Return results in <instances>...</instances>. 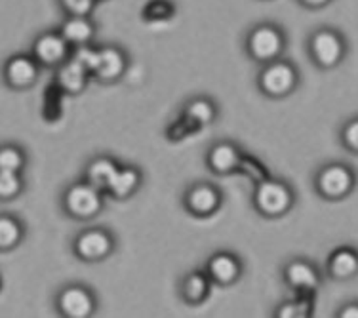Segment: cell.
Segmentation results:
<instances>
[{"mask_svg": "<svg viewBox=\"0 0 358 318\" xmlns=\"http://www.w3.org/2000/svg\"><path fill=\"white\" fill-rule=\"evenodd\" d=\"M284 48V36L275 25H257L248 36V50L255 59H275Z\"/></svg>", "mask_w": 358, "mask_h": 318, "instance_id": "cell-1", "label": "cell"}, {"mask_svg": "<svg viewBox=\"0 0 358 318\" xmlns=\"http://www.w3.org/2000/svg\"><path fill=\"white\" fill-rule=\"evenodd\" d=\"M310 52L320 65L330 67V65H336L343 54V42L336 31L320 29L310 38Z\"/></svg>", "mask_w": 358, "mask_h": 318, "instance_id": "cell-2", "label": "cell"}, {"mask_svg": "<svg viewBox=\"0 0 358 318\" xmlns=\"http://www.w3.org/2000/svg\"><path fill=\"white\" fill-rule=\"evenodd\" d=\"M255 201H257V206L262 208L265 214L276 215L282 214L284 210L289 206L292 196H289V191L284 187L282 183L267 181L259 187Z\"/></svg>", "mask_w": 358, "mask_h": 318, "instance_id": "cell-3", "label": "cell"}, {"mask_svg": "<svg viewBox=\"0 0 358 318\" xmlns=\"http://www.w3.org/2000/svg\"><path fill=\"white\" fill-rule=\"evenodd\" d=\"M296 82V73L289 67L288 63H273L268 65L262 76V86L265 92L273 96H282L294 86Z\"/></svg>", "mask_w": 358, "mask_h": 318, "instance_id": "cell-4", "label": "cell"}, {"mask_svg": "<svg viewBox=\"0 0 358 318\" xmlns=\"http://www.w3.org/2000/svg\"><path fill=\"white\" fill-rule=\"evenodd\" d=\"M69 42L62 33H46L35 42V56L46 65H55L65 59Z\"/></svg>", "mask_w": 358, "mask_h": 318, "instance_id": "cell-5", "label": "cell"}, {"mask_svg": "<svg viewBox=\"0 0 358 318\" xmlns=\"http://www.w3.org/2000/svg\"><path fill=\"white\" fill-rule=\"evenodd\" d=\"M99 194L96 193V189L90 185H76L67 194V208L75 215L80 217H88L94 215L99 210Z\"/></svg>", "mask_w": 358, "mask_h": 318, "instance_id": "cell-6", "label": "cell"}, {"mask_svg": "<svg viewBox=\"0 0 358 318\" xmlns=\"http://www.w3.org/2000/svg\"><path fill=\"white\" fill-rule=\"evenodd\" d=\"M318 185L328 196H341L351 187V173L343 166H330L320 173Z\"/></svg>", "mask_w": 358, "mask_h": 318, "instance_id": "cell-7", "label": "cell"}, {"mask_svg": "<svg viewBox=\"0 0 358 318\" xmlns=\"http://www.w3.org/2000/svg\"><path fill=\"white\" fill-rule=\"evenodd\" d=\"M62 35L69 44L84 46L94 36V25L88 20V15H69L62 25Z\"/></svg>", "mask_w": 358, "mask_h": 318, "instance_id": "cell-8", "label": "cell"}, {"mask_svg": "<svg viewBox=\"0 0 358 318\" xmlns=\"http://www.w3.org/2000/svg\"><path fill=\"white\" fill-rule=\"evenodd\" d=\"M122 71H124V56L120 50L107 46L97 52L96 71H94L97 76L110 80V78H117Z\"/></svg>", "mask_w": 358, "mask_h": 318, "instance_id": "cell-9", "label": "cell"}, {"mask_svg": "<svg viewBox=\"0 0 358 318\" xmlns=\"http://www.w3.org/2000/svg\"><path fill=\"white\" fill-rule=\"evenodd\" d=\"M62 309L65 315L75 318L88 317L90 311H92V298L90 294L83 288H69L62 294Z\"/></svg>", "mask_w": 358, "mask_h": 318, "instance_id": "cell-10", "label": "cell"}, {"mask_svg": "<svg viewBox=\"0 0 358 318\" xmlns=\"http://www.w3.org/2000/svg\"><path fill=\"white\" fill-rule=\"evenodd\" d=\"M76 248H78V254L86 259H97V257H103L109 252L110 240L109 236L101 231H88L78 238Z\"/></svg>", "mask_w": 358, "mask_h": 318, "instance_id": "cell-11", "label": "cell"}, {"mask_svg": "<svg viewBox=\"0 0 358 318\" xmlns=\"http://www.w3.org/2000/svg\"><path fill=\"white\" fill-rule=\"evenodd\" d=\"M6 75L8 80L14 86H27L36 78V67L33 59H29L25 56H17L8 63Z\"/></svg>", "mask_w": 358, "mask_h": 318, "instance_id": "cell-12", "label": "cell"}, {"mask_svg": "<svg viewBox=\"0 0 358 318\" xmlns=\"http://www.w3.org/2000/svg\"><path fill=\"white\" fill-rule=\"evenodd\" d=\"M86 73H88V71L84 69L83 65L73 57L71 62H67L63 65L57 78H59V84H62L65 90L78 92L84 86V82H86Z\"/></svg>", "mask_w": 358, "mask_h": 318, "instance_id": "cell-13", "label": "cell"}, {"mask_svg": "<svg viewBox=\"0 0 358 318\" xmlns=\"http://www.w3.org/2000/svg\"><path fill=\"white\" fill-rule=\"evenodd\" d=\"M117 166L110 160H96L88 168V178L94 187H110V183L117 175Z\"/></svg>", "mask_w": 358, "mask_h": 318, "instance_id": "cell-14", "label": "cell"}, {"mask_svg": "<svg viewBox=\"0 0 358 318\" xmlns=\"http://www.w3.org/2000/svg\"><path fill=\"white\" fill-rule=\"evenodd\" d=\"M189 206L199 214H208L217 206V193L212 187H206V185L193 189L191 194H189Z\"/></svg>", "mask_w": 358, "mask_h": 318, "instance_id": "cell-15", "label": "cell"}, {"mask_svg": "<svg viewBox=\"0 0 358 318\" xmlns=\"http://www.w3.org/2000/svg\"><path fill=\"white\" fill-rule=\"evenodd\" d=\"M286 277L288 280L296 288H313L315 284H317V275H315V270L310 269L307 263L296 261L292 263L286 270Z\"/></svg>", "mask_w": 358, "mask_h": 318, "instance_id": "cell-16", "label": "cell"}, {"mask_svg": "<svg viewBox=\"0 0 358 318\" xmlns=\"http://www.w3.org/2000/svg\"><path fill=\"white\" fill-rule=\"evenodd\" d=\"M210 270L214 278H217L220 282H231L238 275V263L234 261L231 256H215L210 263Z\"/></svg>", "mask_w": 358, "mask_h": 318, "instance_id": "cell-17", "label": "cell"}, {"mask_svg": "<svg viewBox=\"0 0 358 318\" xmlns=\"http://www.w3.org/2000/svg\"><path fill=\"white\" fill-rule=\"evenodd\" d=\"M210 162L217 172H229V170H233L236 166L238 157H236V151L231 145H217L210 154Z\"/></svg>", "mask_w": 358, "mask_h": 318, "instance_id": "cell-18", "label": "cell"}, {"mask_svg": "<svg viewBox=\"0 0 358 318\" xmlns=\"http://www.w3.org/2000/svg\"><path fill=\"white\" fill-rule=\"evenodd\" d=\"M136 185H138V173L134 170H118L109 189H113V193L117 196H126L134 191Z\"/></svg>", "mask_w": 358, "mask_h": 318, "instance_id": "cell-19", "label": "cell"}, {"mask_svg": "<svg viewBox=\"0 0 358 318\" xmlns=\"http://www.w3.org/2000/svg\"><path fill=\"white\" fill-rule=\"evenodd\" d=\"M358 269V259L351 252H339L336 257L331 259V270L338 277H349Z\"/></svg>", "mask_w": 358, "mask_h": 318, "instance_id": "cell-20", "label": "cell"}, {"mask_svg": "<svg viewBox=\"0 0 358 318\" xmlns=\"http://www.w3.org/2000/svg\"><path fill=\"white\" fill-rule=\"evenodd\" d=\"M17 238H20V227H17V223L4 217L0 222V244L4 248H8V246L17 243Z\"/></svg>", "mask_w": 358, "mask_h": 318, "instance_id": "cell-21", "label": "cell"}, {"mask_svg": "<svg viewBox=\"0 0 358 318\" xmlns=\"http://www.w3.org/2000/svg\"><path fill=\"white\" fill-rule=\"evenodd\" d=\"M206 294V280L200 277V275H193V277L187 278L185 282V296L191 301H199L202 296Z\"/></svg>", "mask_w": 358, "mask_h": 318, "instance_id": "cell-22", "label": "cell"}, {"mask_svg": "<svg viewBox=\"0 0 358 318\" xmlns=\"http://www.w3.org/2000/svg\"><path fill=\"white\" fill-rule=\"evenodd\" d=\"M97 52H99V50L90 48V46H86V44H84V46H78V50H76L75 59L80 63V65H83L86 71H96Z\"/></svg>", "mask_w": 358, "mask_h": 318, "instance_id": "cell-23", "label": "cell"}, {"mask_svg": "<svg viewBox=\"0 0 358 318\" xmlns=\"http://www.w3.org/2000/svg\"><path fill=\"white\" fill-rule=\"evenodd\" d=\"M20 191V180L15 172H10V170H2L0 173V193L2 196H12Z\"/></svg>", "mask_w": 358, "mask_h": 318, "instance_id": "cell-24", "label": "cell"}, {"mask_svg": "<svg viewBox=\"0 0 358 318\" xmlns=\"http://www.w3.org/2000/svg\"><path fill=\"white\" fill-rule=\"evenodd\" d=\"M189 117L196 120V122H208L210 118L214 117V109L208 101H194L191 107H189Z\"/></svg>", "mask_w": 358, "mask_h": 318, "instance_id": "cell-25", "label": "cell"}, {"mask_svg": "<svg viewBox=\"0 0 358 318\" xmlns=\"http://www.w3.org/2000/svg\"><path fill=\"white\" fill-rule=\"evenodd\" d=\"M0 166H2V170L15 172V170L21 166L20 151H15V149H12V147L2 149V152H0Z\"/></svg>", "mask_w": 358, "mask_h": 318, "instance_id": "cell-26", "label": "cell"}, {"mask_svg": "<svg viewBox=\"0 0 358 318\" xmlns=\"http://www.w3.org/2000/svg\"><path fill=\"white\" fill-rule=\"evenodd\" d=\"M96 0H62L63 8L69 12V15H88L94 8Z\"/></svg>", "mask_w": 358, "mask_h": 318, "instance_id": "cell-27", "label": "cell"}, {"mask_svg": "<svg viewBox=\"0 0 358 318\" xmlns=\"http://www.w3.org/2000/svg\"><path fill=\"white\" fill-rule=\"evenodd\" d=\"M305 312H307V305L299 303V305H286V307H282L280 309V312H278V317H305Z\"/></svg>", "mask_w": 358, "mask_h": 318, "instance_id": "cell-28", "label": "cell"}, {"mask_svg": "<svg viewBox=\"0 0 358 318\" xmlns=\"http://www.w3.org/2000/svg\"><path fill=\"white\" fill-rule=\"evenodd\" d=\"M345 139H347V143H349L352 149H357L358 151V120L347 126V130H345Z\"/></svg>", "mask_w": 358, "mask_h": 318, "instance_id": "cell-29", "label": "cell"}, {"mask_svg": "<svg viewBox=\"0 0 358 318\" xmlns=\"http://www.w3.org/2000/svg\"><path fill=\"white\" fill-rule=\"evenodd\" d=\"M330 0H301V4H305V6H309V8H322L326 6Z\"/></svg>", "mask_w": 358, "mask_h": 318, "instance_id": "cell-30", "label": "cell"}, {"mask_svg": "<svg viewBox=\"0 0 358 318\" xmlns=\"http://www.w3.org/2000/svg\"><path fill=\"white\" fill-rule=\"evenodd\" d=\"M343 318H358V307H347L343 312H341Z\"/></svg>", "mask_w": 358, "mask_h": 318, "instance_id": "cell-31", "label": "cell"}]
</instances>
